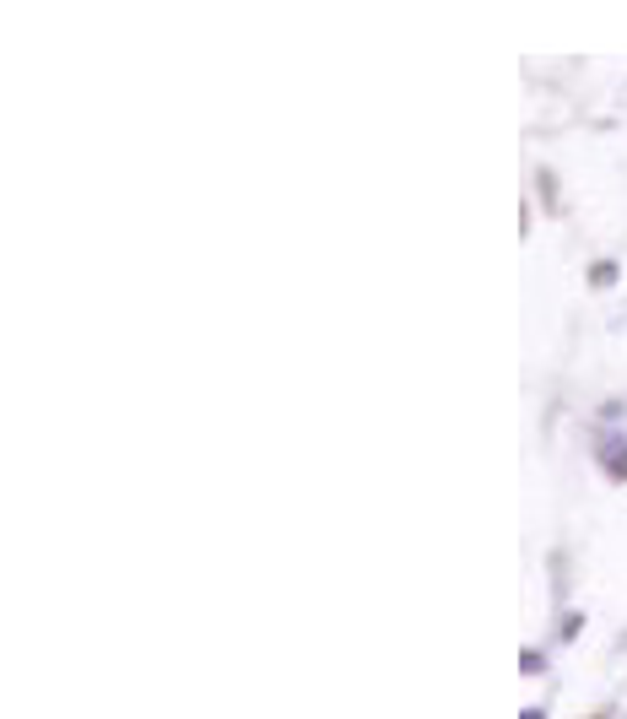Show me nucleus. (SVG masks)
<instances>
[{
	"label": "nucleus",
	"mask_w": 627,
	"mask_h": 719,
	"mask_svg": "<svg viewBox=\"0 0 627 719\" xmlns=\"http://www.w3.org/2000/svg\"><path fill=\"white\" fill-rule=\"evenodd\" d=\"M519 719H546V709H525V714H519Z\"/></svg>",
	"instance_id": "obj_3"
},
{
	"label": "nucleus",
	"mask_w": 627,
	"mask_h": 719,
	"mask_svg": "<svg viewBox=\"0 0 627 719\" xmlns=\"http://www.w3.org/2000/svg\"><path fill=\"white\" fill-rule=\"evenodd\" d=\"M590 282H595V287H611V282H617V265H611V260H606V265H595Z\"/></svg>",
	"instance_id": "obj_2"
},
{
	"label": "nucleus",
	"mask_w": 627,
	"mask_h": 719,
	"mask_svg": "<svg viewBox=\"0 0 627 719\" xmlns=\"http://www.w3.org/2000/svg\"><path fill=\"white\" fill-rule=\"evenodd\" d=\"M595 460H600V471L611 476V482H627V433H600L595 438Z\"/></svg>",
	"instance_id": "obj_1"
}]
</instances>
